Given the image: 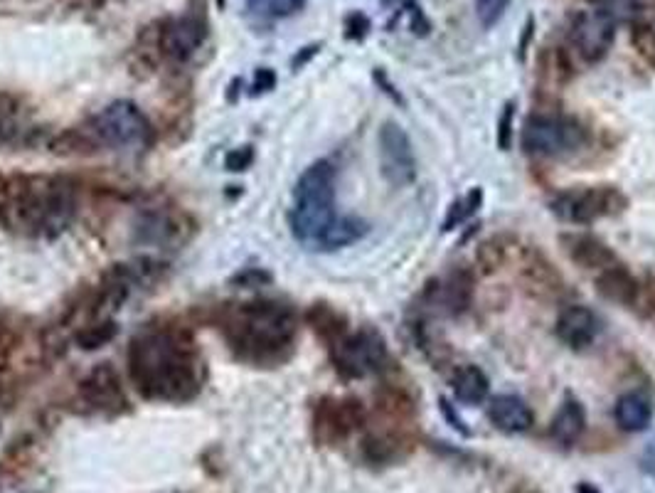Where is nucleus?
Listing matches in <instances>:
<instances>
[{
    "instance_id": "obj_1",
    "label": "nucleus",
    "mask_w": 655,
    "mask_h": 493,
    "mask_svg": "<svg viewBox=\"0 0 655 493\" xmlns=\"http://www.w3.org/2000/svg\"><path fill=\"white\" fill-rule=\"evenodd\" d=\"M136 390L148 400L188 402L200 392L205 368L193 338L178 328H148L129 348Z\"/></svg>"
},
{
    "instance_id": "obj_2",
    "label": "nucleus",
    "mask_w": 655,
    "mask_h": 493,
    "mask_svg": "<svg viewBox=\"0 0 655 493\" xmlns=\"http://www.w3.org/2000/svg\"><path fill=\"white\" fill-rule=\"evenodd\" d=\"M77 210L72 183L50 176H18L0 185V225L23 237H52Z\"/></svg>"
},
{
    "instance_id": "obj_3",
    "label": "nucleus",
    "mask_w": 655,
    "mask_h": 493,
    "mask_svg": "<svg viewBox=\"0 0 655 493\" xmlns=\"http://www.w3.org/2000/svg\"><path fill=\"white\" fill-rule=\"evenodd\" d=\"M222 333L239 360L276 365L294 348L296 314L279 301L237 304L222 318Z\"/></svg>"
},
{
    "instance_id": "obj_4",
    "label": "nucleus",
    "mask_w": 655,
    "mask_h": 493,
    "mask_svg": "<svg viewBox=\"0 0 655 493\" xmlns=\"http://www.w3.org/2000/svg\"><path fill=\"white\" fill-rule=\"evenodd\" d=\"M335 220V168L316 161L303 171L294 188L291 230L306 245H318Z\"/></svg>"
},
{
    "instance_id": "obj_5",
    "label": "nucleus",
    "mask_w": 655,
    "mask_h": 493,
    "mask_svg": "<svg viewBox=\"0 0 655 493\" xmlns=\"http://www.w3.org/2000/svg\"><path fill=\"white\" fill-rule=\"evenodd\" d=\"M587 143L582 124L567 116H530L523 126V148L532 156H567Z\"/></svg>"
},
{
    "instance_id": "obj_6",
    "label": "nucleus",
    "mask_w": 655,
    "mask_h": 493,
    "mask_svg": "<svg viewBox=\"0 0 655 493\" xmlns=\"http://www.w3.org/2000/svg\"><path fill=\"white\" fill-rule=\"evenodd\" d=\"M94 136L109 148H143L151 141V124L131 102H114L94 116Z\"/></svg>"
},
{
    "instance_id": "obj_7",
    "label": "nucleus",
    "mask_w": 655,
    "mask_h": 493,
    "mask_svg": "<svg viewBox=\"0 0 655 493\" xmlns=\"http://www.w3.org/2000/svg\"><path fill=\"white\" fill-rule=\"evenodd\" d=\"M335 370L345 378H367L372 373H380L387 368V346L380 333L358 331L340 338L335 346H330Z\"/></svg>"
},
{
    "instance_id": "obj_8",
    "label": "nucleus",
    "mask_w": 655,
    "mask_h": 493,
    "mask_svg": "<svg viewBox=\"0 0 655 493\" xmlns=\"http://www.w3.org/2000/svg\"><path fill=\"white\" fill-rule=\"evenodd\" d=\"M626 208V198L619 188L611 185H599V188H569L562 190L552 200V210L557 217L577 225H589V222L601 220V217L619 215Z\"/></svg>"
},
{
    "instance_id": "obj_9",
    "label": "nucleus",
    "mask_w": 655,
    "mask_h": 493,
    "mask_svg": "<svg viewBox=\"0 0 655 493\" xmlns=\"http://www.w3.org/2000/svg\"><path fill=\"white\" fill-rule=\"evenodd\" d=\"M380 168L382 176L394 188H404L417 178V156L407 131L394 121H387L380 129Z\"/></svg>"
},
{
    "instance_id": "obj_10",
    "label": "nucleus",
    "mask_w": 655,
    "mask_h": 493,
    "mask_svg": "<svg viewBox=\"0 0 655 493\" xmlns=\"http://www.w3.org/2000/svg\"><path fill=\"white\" fill-rule=\"evenodd\" d=\"M616 37V15L606 8L587 10L574 18L572 40L587 62H601L609 55Z\"/></svg>"
},
{
    "instance_id": "obj_11",
    "label": "nucleus",
    "mask_w": 655,
    "mask_h": 493,
    "mask_svg": "<svg viewBox=\"0 0 655 493\" xmlns=\"http://www.w3.org/2000/svg\"><path fill=\"white\" fill-rule=\"evenodd\" d=\"M207 37L205 20L195 15H180L168 20L161 30V50L165 57L175 62H185L195 55Z\"/></svg>"
},
{
    "instance_id": "obj_12",
    "label": "nucleus",
    "mask_w": 655,
    "mask_h": 493,
    "mask_svg": "<svg viewBox=\"0 0 655 493\" xmlns=\"http://www.w3.org/2000/svg\"><path fill=\"white\" fill-rule=\"evenodd\" d=\"M365 410L358 400H323L316 410V429L323 439H340L360 427Z\"/></svg>"
},
{
    "instance_id": "obj_13",
    "label": "nucleus",
    "mask_w": 655,
    "mask_h": 493,
    "mask_svg": "<svg viewBox=\"0 0 655 493\" xmlns=\"http://www.w3.org/2000/svg\"><path fill=\"white\" fill-rule=\"evenodd\" d=\"M82 395L97 410H119L126 405L119 373L109 363H101L82 380Z\"/></svg>"
},
{
    "instance_id": "obj_14",
    "label": "nucleus",
    "mask_w": 655,
    "mask_h": 493,
    "mask_svg": "<svg viewBox=\"0 0 655 493\" xmlns=\"http://www.w3.org/2000/svg\"><path fill=\"white\" fill-rule=\"evenodd\" d=\"M562 247L574 264L589 269V272H604V269L619 264L616 262V254L604 242L591 235H564Z\"/></svg>"
},
{
    "instance_id": "obj_15",
    "label": "nucleus",
    "mask_w": 655,
    "mask_h": 493,
    "mask_svg": "<svg viewBox=\"0 0 655 493\" xmlns=\"http://www.w3.org/2000/svg\"><path fill=\"white\" fill-rule=\"evenodd\" d=\"M599 331V321H596L594 311L587 306H569L562 311L557 321V336L564 346L569 348H587L596 338Z\"/></svg>"
},
{
    "instance_id": "obj_16",
    "label": "nucleus",
    "mask_w": 655,
    "mask_h": 493,
    "mask_svg": "<svg viewBox=\"0 0 655 493\" xmlns=\"http://www.w3.org/2000/svg\"><path fill=\"white\" fill-rule=\"evenodd\" d=\"M488 417L498 429L508 434L525 432L532 427V410L518 395H498L491 400Z\"/></svg>"
},
{
    "instance_id": "obj_17",
    "label": "nucleus",
    "mask_w": 655,
    "mask_h": 493,
    "mask_svg": "<svg viewBox=\"0 0 655 493\" xmlns=\"http://www.w3.org/2000/svg\"><path fill=\"white\" fill-rule=\"evenodd\" d=\"M596 289H599V294L604 296V299L614 301V304L633 306L638 301V282L626 267H619V264L599 272V277H596Z\"/></svg>"
},
{
    "instance_id": "obj_18",
    "label": "nucleus",
    "mask_w": 655,
    "mask_h": 493,
    "mask_svg": "<svg viewBox=\"0 0 655 493\" xmlns=\"http://www.w3.org/2000/svg\"><path fill=\"white\" fill-rule=\"evenodd\" d=\"M584 427H587V412H584L582 402L574 400V397H567V400L562 402V407L557 410V415L552 417L550 434L562 447H569V444H574L582 437Z\"/></svg>"
},
{
    "instance_id": "obj_19",
    "label": "nucleus",
    "mask_w": 655,
    "mask_h": 493,
    "mask_svg": "<svg viewBox=\"0 0 655 493\" xmlns=\"http://www.w3.org/2000/svg\"><path fill=\"white\" fill-rule=\"evenodd\" d=\"M614 415L623 432H643V429H648V424H651L653 407L643 395L628 392V395H623L621 400L616 402Z\"/></svg>"
},
{
    "instance_id": "obj_20",
    "label": "nucleus",
    "mask_w": 655,
    "mask_h": 493,
    "mask_svg": "<svg viewBox=\"0 0 655 493\" xmlns=\"http://www.w3.org/2000/svg\"><path fill=\"white\" fill-rule=\"evenodd\" d=\"M451 388H454V395L459 397L466 405H478L488 397L491 392V383H488L486 373L476 365H461L459 370L451 378Z\"/></svg>"
},
{
    "instance_id": "obj_21",
    "label": "nucleus",
    "mask_w": 655,
    "mask_h": 493,
    "mask_svg": "<svg viewBox=\"0 0 655 493\" xmlns=\"http://www.w3.org/2000/svg\"><path fill=\"white\" fill-rule=\"evenodd\" d=\"M439 294H441V304L449 314H461V311L468 309L473 296V279L466 269L461 272H454L444 284H439Z\"/></svg>"
},
{
    "instance_id": "obj_22",
    "label": "nucleus",
    "mask_w": 655,
    "mask_h": 493,
    "mask_svg": "<svg viewBox=\"0 0 655 493\" xmlns=\"http://www.w3.org/2000/svg\"><path fill=\"white\" fill-rule=\"evenodd\" d=\"M308 323H311L313 331L323 338V341L330 346L340 341L343 336H348V326H345V318L338 314L335 309H330L328 304H316L311 311H308Z\"/></svg>"
},
{
    "instance_id": "obj_23",
    "label": "nucleus",
    "mask_w": 655,
    "mask_h": 493,
    "mask_svg": "<svg viewBox=\"0 0 655 493\" xmlns=\"http://www.w3.org/2000/svg\"><path fill=\"white\" fill-rule=\"evenodd\" d=\"M367 225L358 217H335L333 225L323 232V237L318 240L316 247L321 249H340L348 247L353 242H358L360 237H365Z\"/></svg>"
},
{
    "instance_id": "obj_24",
    "label": "nucleus",
    "mask_w": 655,
    "mask_h": 493,
    "mask_svg": "<svg viewBox=\"0 0 655 493\" xmlns=\"http://www.w3.org/2000/svg\"><path fill=\"white\" fill-rule=\"evenodd\" d=\"M116 331H119V328H116L114 321L92 323V326H84L82 331L77 333V343L84 351H97V348L106 346V343L116 336Z\"/></svg>"
},
{
    "instance_id": "obj_25",
    "label": "nucleus",
    "mask_w": 655,
    "mask_h": 493,
    "mask_svg": "<svg viewBox=\"0 0 655 493\" xmlns=\"http://www.w3.org/2000/svg\"><path fill=\"white\" fill-rule=\"evenodd\" d=\"M481 200H483V193H481V188H473L471 193H468V195H463L461 200H456V203L451 205V210H449V217H446V222H444V230H454L456 225H461V222H466L468 217H471L473 212H476L478 205H481Z\"/></svg>"
},
{
    "instance_id": "obj_26",
    "label": "nucleus",
    "mask_w": 655,
    "mask_h": 493,
    "mask_svg": "<svg viewBox=\"0 0 655 493\" xmlns=\"http://www.w3.org/2000/svg\"><path fill=\"white\" fill-rule=\"evenodd\" d=\"M633 47L638 50V55L648 62V65L655 67V25L648 23V20L638 18L633 23Z\"/></svg>"
},
{
    "instance_id": "obj_27",
    "label": "nucleus",
    "mask_w": 655,
    "mask_h": 493,
    "mask_svg": "<svg viewBox=\"0 0 655 493\" xmlns=\"http://www.w3.org/2000/svg\"><path fill=\"white\" fill-rule=\"evenodd\" d=\"M510 0H476V15L483 28H493L503 13L508 10Z\"/></svg>"
},
{
    "instance_id": "obj_28",
    "label": "nucleus",
    "mask_w": 655,
    "mask_h": 493,
    "mask_svg": "<svg viewBox=\"0 0 655 493\" xmlns=\"http://www.w3.org/2000/svg\"><path fill=\"white\" fill-rule=\"evenodd\" d=\"M503 245H500L498 240H491V242H486V245L481 247V252H478V262H481V267H483V272L486 274H491L495 272V269L500 267V264H503Z\"/></svg>"
},
{
    "instance_id": "obj_29",
    "label": "nucleus",
    "mask_w": 655,
    "mask_h": 493,
    "mask_svg": "<svg viewBox=\"0 0 655 493\" xmlns=\"http://www.w3.org/2000/svg\"><path fill=\"white\" fill-rule=\"evenodd\" d=\"M513 124H515V104H505L503 114L498 119V146L508 151L513 143Z\"/></svg>"
},
{
    "instance_id": "obj_30",
    "label": "nucleus",
    "mask_w": 655,
    "mask_h": 493,
    "mask_svg": "<svg viewBox=\"0 0 655 493\" xmlns=\"http://www.w3.org/2000/svg\"><path fill=\"white\" fill-rule=\"evenodd\" d=\"M345 30H348L350 40H362V37L367 35V30H370V20L365 18L362 13H353L348 15V20H345Z\"/></svg>"
},
{
    "instance_id": "obj_31",
    "label": "nucleus",
    "mask_w": 655,
    "mask_h": 493,
    "mask_svg": "<svg viewBox=\"0 0 655 493\" xmlns=\"http://www.w3.org/2000/svg\"><path fill=\"white\" fill-rule=\"evenodd\" d=\"M306 5V0H269V10L274 18H289Z\"/></svg>"
},
{
    "instance_id": "obj_32",
    "label": "nucleus",
    "mask_w": 655,
    "mask_h": 493,
    "mask_svg": "<svg viewBox=\"0 0 655 493\" xmlns=\"http://www.w3.org/2000/svg\"><path fill=\"white\" fill-rule=\"evenodd\" d=\"M252 158V148H237V151L227 156V168H230V171H244V168H249Z\"/></svg>"
},
{
    "instance_id": "obj_33",
    "label": "nucleus",
    "mask_w": 655,
    "mask_h": 493,
    "mask_svg": "<svg viewBox=\"0 0 655 493\" xmlns=\"http://www.w3.org/2000/svg\"><path fill=\"white\" fill-rule=\"evenodd\" d=\"M407 8H409V15H412V33L414 35L429 33V23H426L422 8H419L417 3H412V0H407Z\"/></svg>"
},
{
    "instance_id": "obj_34",
    "label": "nucleus",
    "mask_w": 655,
    "mask_h": 493,
    "mask_svg": "<svg viewBox=\"0 0 655 493\" xmlns=\"http://www.w3.org/2000/svg\"><path fill=\"white\" fill-rule=\"evenodd\" d=\"M274 84H276V74L266 70V67H262V70H257V74H254V92L257 94L269 92V89H274Z\"/></svg>"
},
{
    "instance_id": "obj_35",
    "label": "nucleus",
    "mask_w": 655,
    "mask_h": 493,
    "mask_svg": "<svg viewBox=\"0 0 655 493\" xmlns=\"http://www.w3.org/2000/svg\"><path fill=\"white\" fill-rule=\"evenodd\" d=\"M641 466H643V471H648V474H655V439L648 444L646 452H643Z\"/></svg>"
},
{
    "instance_id": "obj_36",
    "label": "nucleus",
    "mask_w": 655,
    "mask_h": 493,
    "mask_svg": "<svg viewBox=\"0 0 655 493\" xmlns=\"http://www.w3.org/2000/svg\"><path fill=\"white\" fill-rule=\"evenodd\" d=\"M318 47H321V45H311V47H306V52H303V55H298L296 60H294V67L303 65V62H306L308 57H311V55H316V52H318Z\"/></svg>"
},
{
    "instance_id": "obj_37",
    "label": "nucleus",
    "mask_w": 655,
    "mask_h": 493,
    "mask_svg": "<svg viewBox=\"0 0 655 493\" xmlns=\"http://www.w3.org/2000/svg\"><path fill=\"white\" fill-rule=\"evenodd\" d=\"M382 5H385V8H394V5H402V3H407V0H380Z\"/></svg>"
},
{
    "instance_id": "obj_38",
    "label": "nucleus",
    "mask_w": 655,
    "mask_h": 493,
    "mask_svg": "<svg viewBox=\"0 0 655 493\" xmlns=\"http://www.w3.org/2000/svg\"><path fill=\"white\" fill-rule=\"evenodd\" d=\"M579 493H599V491H596L594 486H587V484H584V486H579Z\"/></svg>"
},
{
    "instance_id": "obj_39",
    "label": "nucleus",
    "mask_w": 655,
    "mask_h": 493,
    "mask_svg": "<svg viewBox=\"0 0 655 493\" xmlns=\"http://www.w3.org/2000/svg\"><path fill=\"white\" fill-rule=\"evenodd\" d=\"M262 3H264V0H247L249 8H259V5H262Z\"/></svg>"
},
{
    "instance_id": "obj_40",
    "label": "nucleus",
    "mask_w": 655,
    "mask_h": 493,
    "mask_svg": "<svg viewBox=\"0 0 655 493\" xmlns=\"http://www.w3.org/2000/svg\"><path fill=\"white\" fill-rule=\"evenodd\" d=\"M651 311H653V318H655V291H653V296H651Z\"/></svg>"
},
{
    "instance_id": "obj_41",
    "label": "nucleus",
    "mask_w": 655,
    "mask_h": 493,
    "mask_svg": "<svg viewBox=\"0 0 655 493\" xmlns=\"http://www.w3.org/2000/svg\"><path fill=\"white\" fill-rule=\"evenodd\" d=\"M222 5H225V0H220V8H222Z\"/></svg>"
}]
</instances>
